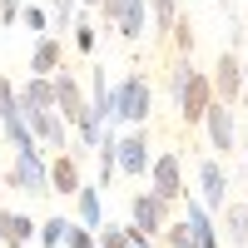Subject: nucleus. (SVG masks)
<instances>
[{
  "mask_svg": "<svg viewBox=\"0 0 248 248\" xmlns=\"http://www.w3.org/2000/svg\"><path fill=\"white\" fill-rule=\"evenodd\" d=\"M149 114H154V85L144 70H129L114 85V129L129 124V129H149Z\"/></svg>",
  "mask_w": 248,
  "mask_h": 248,
  "instance_id": "nucleus-1",
  "label": "nucleus"
},
{
  "mask_svg": "<svg viewBox=\"0 0 248 248\" xmlns=\"http://www.w3.org/2000/svg\"><path fill=\"white\" fill-rule=\"evenodd\" d=\"M99 30H114L119 40H144L149 35V0H99Z\"/></svg>",
  "mask_w": 248,
  "mask_h": 248,
  "instance_id": "nucleus-2",
  "label": "nucleus"
},
{
  "mask_svg": "<svg viewBox=\"0 0 248 248\" xmlns=\"http://www.w3.org/2000/svg\"><path fill=\"white\" fill-rule=\"evenodd\" d=\"M5 189L15 194H50V159L45 149H15V164L5 169Z\"/></svg>",
  "mask_w": 248,
  "mask_h": 248,
  "instance_id": "nucleus-3",
  "label": "nucleus"
},
{
  "mask_svg": "<svg viewBox=\"0 0 248 248\" xmlns=\"http://www.w3.org/2000/svg\"><path fill=\"white\" fill-rule=\"evenodd\" d=\"M209 105H214V85H209V70L189 65V75H184V85H179V94H174V109H179V119L194 129V124H203Z\"/></svg>",
  "mask_w": 248,
  "mask_h": 248,
  "instance_id": "nucleus-4",
  "label": "nucleus"
},
{
  "mask_svg": "<svg viewBox=\"0 0 248 248\" xmlns=\"http://www.w3.org/2000/svg\"><path fill=\"white\" fill-rule=\"evenodd\" d=\"M149 194H154V199H164V203H179L184 194H189L179 149H164V154H154V159H149Z\"/></svg>",
  "mask_w": 248,
  "mask_h": 248,
  "instance_id": "nucleus-5",
  "label": "nucleus"
},
{
  "mask_svg": "<svg viewBox=\"0 0 248 248\" xmlns=\"http://www.w3.org/2000/svg\"><path fill=\"white\" fill-rule=\"evenodd\" d=\"M209 85H214V99H218V105H229V109L243 105V55H238V50H223V55L214 60Z\"/></svg>",
  "mask_w": 248,
  "mask_h": 248,
  "instance_id": "nucleus-6",
  "label": "nucleus"
},
{
  "mask_svg": "<svg viewBox=\"0 0 248 248\" xmlns=\"http://www.w3.org/2000/svg\"><path fill=\"white\" fill-rule=\"evenodd\" d=\"M169 223H174V203L154 199L149 189H139V194L129 199V229H139L144 238H159Z\"/></svg>",
  "mask_w": 248,
  "mask_h": 248,
  "instance_id": "nucleus-7",
  "label": "nucleus"
},
{
  "mask_svg": "<svg viewBox=\"0 0 248 248\" xmlns=\"http://www.w3.org/2000/svg\"><path fill=\"white\" fill-rule=\"evenodd\" d=\"M50 85H55V114L75 129V124L85 119V109H90V99H85V79H79V75L65 65L60 75H50Z\"/></svg>",
  "mask_w": 248,
  "mask_h": 248,
  "instance_id": "nucleus-8",
  "label": "nucleus"
},
{
  "mask_svg": "<svg viewBox=\"0 0 248 248\" xmlns=\"http://www.w3.org/2000/svg\"><path fill=\"white\" fill-rule=\"evenodd\" d=\"M203 134H209V149H214V159H229L233 149H238V109H229V105H209V114H203Z\"/></svg>",
  "mask_w": 248,
  "mask_h": 248,
  "instance_id": "nucleus-9",
  "label": "nucleus"
},
{
  "mask_svg": "<svg viewBox=\"0 0 248 248\" xmlns=\"http://www.w3.org/2000/svg\"><path fill=\"white\" fill-rule=\"evenodd\" d=\"M209 214H223L229 209V169H223V159H199V194H194Z\"/></svg>",
  "mask_w": 248,
  "mask_h": 248,
  "instance_id": "nucleus-10",
  "label": "nucleus"
},
{
  "mask_svg": "<svg viewBox=\"0 0 248 248\" xmlns=\"http://www.w3.org/2000/svg\"><path fill=\"white\" fill-rule=\"evenodd\" d=\"M114 164H119V174H129V179H144V174H149V129H129V134H119Z\"/></svg>",
  "mask_w": 248,
  "mask_h": 248,
  "instance_id": "nucleus-11",
  "label": "nucleus"
},
{
  "mask_svg": "<svg viewBox=\"0 0 248 248\" xmlns=\"http://www.w3.org/2000/svg\"><path fill=\"white\" fill-rule=\"evenodd\" d=\"M15 105H20V119H30V114H55V85H50V79H40V75H30L25 85H15Z\"/></svg>",
  "mask_w": 248,
  "mask_h": 248,
  "instance_id": "nucleus-12",
  "label": "nucleus"
},
{
  "mask_svg": "<svg viewBox=\"0 0 248 248\" xmlns=\"http://www.w3.org/2000/svg\"><path fill=\"white\" fill-rule=\"evenodd\" d=\"M179 203H184V223H189L194 243H199V248H218V243H223V238H218V218H214L209 209H203V203H199L194 194H184Z\"/></svg>",
  "mask_w": 248,
  "mask_h": 248,
  "instance_id": "nucleus-13",
  "label": "nucleus"
},
{
  "mask_svg": "<svg viewBox=\"0 0 248 248\" xmlns=\"http://www.w3.org/2000/svg\"><path fill=\"white\" fill-rule=\"evenodd\" d=\"M25 129H30V139L40 144V149H60V154L70 149V124L60 119V114H30Z\"/></svg>",
  "mask_w": 248,
  "mask_h": 248,
  "instance_id": "nucleus-14",
  "label": "nucleus"
},
{
  "mask_svg": "<svg viewBox=\"0 0 248 248\" xmlns=\"http://www.w3.org/2000/svg\"><path fill=\"white\" fill-rule=\"evenodd\" d=\"M60 70H65V40H60V35H40L35 45H30V75L50 79Z\"/></svg>",
  "mask_w": 248,
  "mask_h": 248,
  "instance_id": "nucleus-15",
  "label": "nucleus"
},
{
  "mask_svg": "<svg viewBox=\"0 0 248 248\" xmlns=\"http://www.w3.org/2000/svg\"><path fill=\"white\" fill-rule=\"evenodd\" d=\"M79 189H85V174H79V159L65 149V154H55L50 159V194L60 199H75Z\"/></svg>",
  "mask_w": 248,
  "mask_h": 248,
  "instance_id": "nucleus-16",
  "label": "nucleus"
},
{
  "mask_svg": "<svg viewBox=\"0 0 248 248\" xmlns=\"http://www.w3.org/2000/svg\"><path fill=\"white\" fill-rule=\"evenodd\" d=\"M35 229H40V223H35L30 214L0 209V243H5V248H30V243H35Z\"/></svg>",
  "mask_w": 248,
  "mask_h": 248,
  "instance_id": "nucleus-17",
  "label": "nucleus"
},
{
  "mask_svg": "<svg viewBox=\"0 0 248 248\" xmlns=\"http://www.w3.org/2000/svg\"><path fill=\"white\" fill-rule=\"evenodd\" d=\"M75 214H79V223H85L90 233H99L109 223L105 218V194H99V184H85V189L75 194Z\"/></svg>",
  "mask_w": 248,
  "mask_h": 248,
  "instance_id": "nucleus-18",
  "label": "nucleus"
},
{
  "mask_svg": "<svg viewBox=\"0 0 248 248\" xmlns=\"http://www.w3.org/2000/svg\"><path fill=\"white\" fill-rule=\"evenodd\" d=\"M218 238H229L233 248H248V203L229 199V209L218 214Z\"/></svg>",
  "mask_w": 248,
  "mask_h": 248,
  "instance_id": "nucleus-19",
  "label": "nucleus"
},
{
  "mask_svg": "<svg viewBox=\"0 0 248 248\" xmlns=\"http://www.w3.org/2000/svg\"><path fill=\"white\" fill-rule=\"evenodd\" d=\"M179 15H184V0H149V25H154V40L169 35Z\"/></svg>",
  "mask_w": 248,
  "mask_h": 248,
  "instance_id": "nucleus-20",
  "label": "nucleus"
},
{
  "mask_svg": "<svg viewBox=\"0 0 248 248\" xmlns=\"http://www.w3.org/2000/svg\"><path fill=\"white\" fill-rule=\"evenodd\" d=\"M45 15H50V35H60V30H70V25H75L79 0H50V5H45Z\"/></svg>",
  "mask_w": 248,
  "mask_h": 248,
  "instance_id": "nucleus-21",
  "label": "nucleus"
},
{
  "mask_svg": "<svg viewBox=\"0 0 248 248\" xmlns=\"http://www.w3.org/2000/svg\"><path fill=\"white\" fill-rule=\"evenodd\" d=\"M65 233H70V218H65V214H55V218H45V223L35 229V243L60 248V243H65Z\"/></svg>",
  "mask_w": 248,
  "mask_h": 248,
  "instance_id": "nucleus-22",
  "label": "nucleus"
},
{
  "mask_svg": "<svg viewBox=\"0 0 248 248\" xmlns=\"http://www.w3.org/2000/svg\"><path fill=\"white\" fill-rule=\"evenodd\" d=\"M94 45H99V25H94L85 10H79V15H75V50H79V55H90Z\"/></svg>",
  "mask_w": 248,
  "mask_h": 248,
  "instance_id": "nucleus-23",
  "label": "nucleus"
},
{
  "mask_svg": "<svg viewBox=\"0 0 248 248\" xmlns=\"http://www.w3.org/2000/svg\"><path fill=\"white\" fill-rule=\"evenodd\" d=\"M20 25L35 30V40L50 35V15H45V5H30V0H25V5H20Z\"/></svg>",
  "mask_w": 248,
  "mask_h": 248,
  "instance_id": "nucleus-24",
  "label": "nucleus"
},
{
  "mask_svg": "<svg viewBox=\"0 0 248 248\" xmlns=\"http://www.w3.org/2000/svg\"><path fill=\"white\" fill-rule=\"evenodd\" d=\"M94 248H129V223H105L94 233Z\"/></svg>",
  "mask_w": 248,
  "mask_h": 248,
  "instance_id": "nucleus-25",
  "label": "nucleus"
},
{
  "mask_svg": "<svg viewBox=\"0 0 248 248\" xmlns=\"http://www.w3.org/2000/svg\"><path fill=\"white\" fill-rule=\"evenodd\" d=\"M20 119V105H15V85L5 75H0V129H5V124H15Z\"/></svg>",
  "mask_w": 248,
  "mask_h": 248,
  "instance_id": "nucleus-26",
  "label": "nucleus"
},
{
  "mask_svg": "<svg viewBox=\"0 0 248 248\" xmlns=\"http://www.w3.org/2000/svg\"><path fill=\"white\" fill-rule=\"evenodd\" d=\"M159 238H164V248H199V243H194V233H189V223H184V218H174V223H169V229H164Z\"/></svg>",
  "mask_w": 248,
  "mask_h": 248,
  "instance_id": "nucleus-27",
  "label": "nucleus"
},
{
  "mask_svg": "<svg viewBox=\"0 0 248 248\" xmlns=\"http://www.w3.org/2000/svg\"><path fill=\"white\" fill-rule=\"evenodd\" d=\"M60 248H94V233L85 229V223H70V233H65V243Z\"/></svg>",
  "mask_w": 248,
  "mask_h": 248,
  "instance_id": "nucleus-28",
  "label": "nucleus"
},
{
  "mask_svg": "<svg viewBox=\"0 0 248 248\" xmlns=\"http://www.w3.org/2000/svg\"><path fill=\"white\" fill-rule=\"evenodd\" d=\"M20 5H25V0H0V20H5V25H20Z\"/></svg>",
  "mask_w": 248,
  "mask_h": 248,
  "instance_id": "nucleus-29",
  "label": "nucleus"
},
{
  "mask_svg": "<svg viewBox=\"0 0 248 248\" xmlns=\"http://www.w3.org/2000/svg\"><path fill=\"white\" fill-rule=\"evenodd\" d=\"M238 149H243V174H248V134H238Z\"/></svg>",
  "mask_w": 248,
  "mask_h": 248,
  "instance_id": "nucleus-30",
  "label": "nucleus"
},
{
  "mask_svg": "<svg viewBox=\"0 0 248 248\" xmlns=\"http://www.w3.org/2000/svg\"><path fill=\"white\" fill-rule=\"evenodd\" d=\"M243 105H248V60H243Z\"/></svg>",
  "mask_w": 248,
  "mask_h": 248,
  "instance_id": "nucleus-31",
  "label": "nucleus"
},
{
  "mask_svg": "<svg viewBox=\"0 0 248 248\" xmlns=\"http://www.w3.org/2000/svg\"><path fill=\"white\" fill-rule=\"evenodd\" d=\"M243 203H248V189H243Z\"/></svg>",
  "mask_w": 248,
  "mask_h": 248,
  "instance_id": "nucleus-32",
  "label": "nucleus"
}]
</instances>
